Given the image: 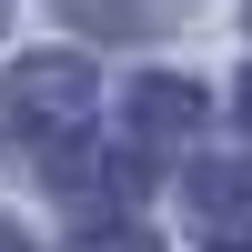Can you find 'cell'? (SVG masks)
I'll return each mask as SVG.
<instances>
[{"mask_svg": "<svg viewBox=\"0 0 252 252\" xmlns=\"http://www.w3.org/2000/svg\"><path fill=\"white\" fill-rule=\"evenodd\" d=\"M192 111H202L192 91H172V81H152V91H141V141H172V131H192Z\"/></svg>", "mask_w": 252, "mask_h": 252, "instance_id": "3", "label": "cell"}, {"mask_svg": "<svg viewBox=\"0 0 252 252\" xmlns=\"http://www.w3.org/2000/svg\"><path fill=\"white\" fill-rule=\"evenodd\" d=\"M91 252H152V242H131V232H111V242H91Z\"/></svg>", "mask_w": 252, "mask_h": 252, "instance_id": "4", "label": "cell"}, {"mask_svg": "<svg viewBox=\"0 0 252 252\" xmlns=\"http://www.w3.org/2000/svg\"><path fill=\"white\" fill-rule=\"evenodd\" d=\"M10 111H40L31 131H71V121L91 111V71H81V61H31V71L10 81Z\"/></svg>", "mask_w": 252, "mask_h": 252, "instance_id": "1", "label": "cell"}, {"mask_svg": "<svg viewBox=\"0 0 252 252\" xmlns=\"http://www.w3.org/2000/svg\"><path fill=\"white\" fill-rule=\"evenodd\" d=\"M242 101H252V91H242Z\"/></svg>", "mask_w": 252, "mask_h": 252, "instance_id": "6", "label": "cell"}, {"mask_svg": "<svg viewBox=\"0 0 252 252\" xmlns=\"http://www.w3.org/2000/svg\"><path fill=\"white\" fill-rule=\"evenodd\" d=\"M192 212H202V232H252V161H222V172H202L192 182Z\"/></svg>", "mask_w": 252, "mask_h": 252, "instance_id": "2", "label": "cell"}, {"mask_svg": "<svg viewBox=\"0 0 252 252\" xmlns=\"http://www.w3.org/2000/svg\"><path fill=\"white\" fill-rule=\"evenodd\" d=\"M0 252H31V242H20V232H0Z\"/></svg>", "mask_w": 252, "mask_h": 252, "instance_id": "5", "label": "cell"}]
</instances>
